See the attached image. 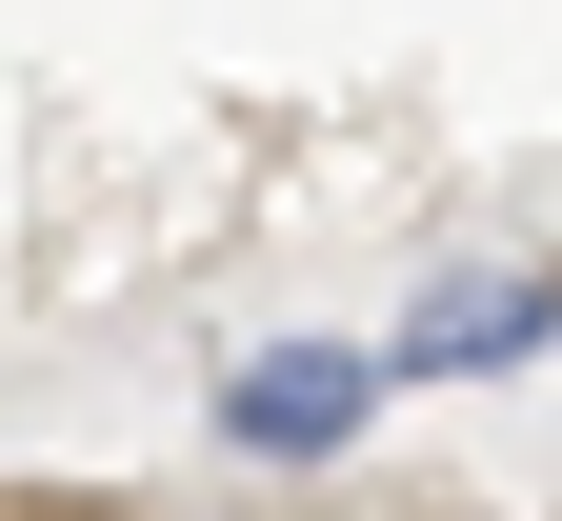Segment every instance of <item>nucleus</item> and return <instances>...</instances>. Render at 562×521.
<instances>
[{"label": "nucleus", "mask_w": 562, "mask_h": 521, "mask_svg": "<svg viewBox=\"0 0 562 521\" xmlns=\"http://www.w3.org/2000/svg\"><path fill=\"white\" fill-rule=\"evenodd\" d=\"M362 401H382V361H341V341H261L241 382H222V441H241V462H341V441H362Z\"/></svg>", "instance_id": "1"}, {"label": "nucleus", "mask_w": 562, "mask_h": 521, "mask_svg": "<svg viewBox=\"0 0 562 521\" xmlns=\"http://www.w3.org/2000/svg\"><path fill=\"white\" fill-rule=\"evenodd\" d=\"M542 341H562V281H442L382 341V382H482V361H542Z\"/></svg>", "instance_id": "2"}]
</instances>
